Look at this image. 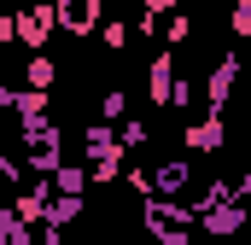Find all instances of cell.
I'll return each mask as SVG.
<instances>
[{
  "mask_svg": "<svg viewBox=\"0 0 251 245\" xmlns=\"http://www.w3.org/2000/svg\"><path fill=\"white\" fill-rule=\"evenodd\" d=\"M53 6V29L59 35H94V0H47Z\"/></svg>",
  "mask_w": 251,
  "mask_h": 245,
  "instance_id": "cell-1",
  "label": "cell"
},
{
  "mask_svg": "<svg viewBox=\"0 0 251 245\" xmlns=\"http://www.w3.org/2000/svg\"><path fill=\"white\" fill-rule=\"evenodd\" d=\"M152 6H176V0H152Z\"/></svg>",
  "mask_w": 251,
  "mask_h": 245,
  "instance_id": "cell-2",
  "label": "cell"
}]
</instances>
